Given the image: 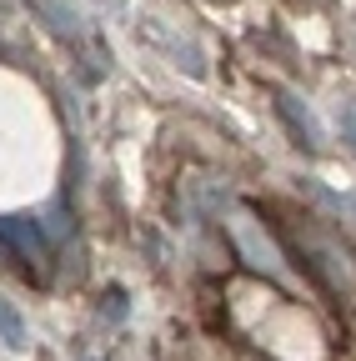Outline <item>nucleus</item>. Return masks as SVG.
I'll return each instance as SVG.
<instances>
[{
	"instance_id": "1",
	"label": "nucleus",
	"mask_w": 356,
	"mask_h": 361,
	"mask_svg": "<svg viewBox=\"0 0 356 361\" xmlns=\"http://www.w3.org/2000/svg\"><path fill=\"white\" fill-rule=\"evenodd\" d=\"M0 336H6L11 346H20V341H25V326H20V316H16L6 301H0Z\"/></svg>"
}]
</instances>
